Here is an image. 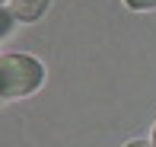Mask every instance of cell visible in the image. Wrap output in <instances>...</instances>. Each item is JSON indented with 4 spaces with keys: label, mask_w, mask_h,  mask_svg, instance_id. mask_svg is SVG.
<instances>
[{
    "label": "cell",
    "mask_w": 156,
    "mask_h": 147,
    "mask_svg": "<svg viewBox=\"0 0 156 147\" xmlns=\"http://www.w3.org/2000/svg\"><path fill=\"white\" fill-rule=\"evenodd\" d=\"M45 80L41 61L29 54H3L0 58V99H23L35 93Z\"/></svg>",
    "instance_id": "1"
},
{
    "label": "cell",
    "mask_w": 156,
    "mask_h": 147,
    "mask_svg": "<svg viewBox=\"0 0 156 147\" xmlns=\"http://www.w3.org/2000/svg\"><path fill=\"white\" fill-rule=\"evenodd\" d=\"M48 3H51V0H13V16H16L19 23H35V19L45 16Z\"/></svg>",
    "instance_id": "2"
},
{
    "label": "cell",
    "mask_w": 156,
    "mask_h": 147,
    "mask_svg": "<svg viewBox=\"0 0 156 147\" xmlns=\"http://www.w3.org/2000/svg\"><path fill=\"white\" fill-rule=\"evenodd\" d=\"M13 23H16V16H10L6 10H0V39H6L13 32Z\"/></svg>",
    "instance_id": "3"
},
{
    "label": "cell",
    "mask_w": 156,
    "mask_h": 147,
    "mask_svg": "<svg viewBox=\"0 0 156 147\" xmlns=\"http://www.w3.org/2000/svg\"><path fill=\"white\" fill-rule=\"evenodd\" d=\"M131 10H137V13H147V10H156V0H124Z\"/></svg>",
    "instance_id": "4"
},
{
    "label": "cell",
    "mask_w": 156,
    "mask_h": 147,
    "mask_svg": "<svg viewBox=\"0 0 156 147\" xmlns=\"http://www.w3.org/2000/svg\"><path fill=\"white\" fill-rule=\"evenodd\" d=\"M124 147H153V141H131V144H124Z\"/></svg>",
    "instance_id": "5"
},
{
    "label": "cell",
    "mask_w": 156,
    "mask_h": 147,
    "mask_svg": "<svg viewBox=\"0 0 156 147\" xmlns=\"http://www.w3.org/2000/svg\"><path fill=\"white\" fill-rule=\"evenodd\" d=\"M150 141H153V147H156V125H153V138H150Z\"/></svg>",
    "instance_id": "6"
},
{
    "label": "cell",
    "mask_w": 156,
    "mask_h": 147,
    "mask_svg": "<svg viewBox=\"0 0 156 147\" xmlns=\"http://www.w3.org/2000/svg\"><path fill=\"white\" fill-rule=\"evenodd\" d=\"M0 3H3V0H0Z\"/></svg>",
    "instance_id": "7"
}]
</instances>
